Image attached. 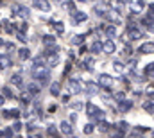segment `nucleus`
I'll list each match as a JSON object with an SVG mask.
<instances>
[{
    "label": "nucleus",
    "instance_id": "f257e3e1",
    "mask_svg": "<svg viewBox=\"0 0 154 138\" xmlns=\"http://www.w3.org/2000/svg\"><path fill=\"white\" fill-rule=\"evenodd\" d=\"M48 75H50V67L47 65V61L43 58H36L32 63V79L39 81V84H47Z\"/></svg>",
    "mask_w": 154,
    "mask_h": 138
},
{
    "label": "nucleus",
    "instance_id": "f03ea898",
    "mask_svg": "<svg viewBox=\"0 0 154 138\" xmlns=\"http://www.w3.org/2000/svg\"><path fill=\"white\" fill-rule=\"evenodd\" d=\"M86 111H88L90 118H93V120H97V122H100V120H104V118H106V111L99 109L95 104H88V106H86Z\"/></svg>",
    "mask_w": 154,
    "mask_h": 138
},
{
    "label": "nucleus",
    "instance_id": "7ed1b4c3",
    "mask_svg": "<svg viewBox=\"0 0 154 138\" xmlns=\"http://www.w3.org/2000/svg\"><path fill=\"white\" fill-rule=\"evenodd\" d=\"M104 18H108L111 24H120V20H122V16H120V9H116V7H109Z\"/></svg>",
    "mask_w": 154,
    "mask_h": 138
},
{
    "label": "nucleus",
    "instance_id": "20e7f679",
    "mask_svg": "<svg viewBox=\"0 0 154 138\" xmlns=\"http://www.w3.org/2000/svg\"><path fill=\"white\" fill-rule=\"evenodd\" d=\"M127 4H129L133 14H138V13H142L145 9V2L143 0H127Z\"/></svg>",
    "mask_w": 154,
    "mask_h": 138
},
{
    "label": "nucleus",
    "instance_id": "39448f33",
    "mask_svg": "<svg viewBox=\"0 0 154 138\" xmlns=\"http://www.w3.org/2000/svg\"><path fill=\"white\" fill-rule=\"evenodd\" d=\"M127 33H129V36H131V39H140V38H143L142 29H140L138 25H133V24L127 25Z\"/></svg>",
    "mask_w": 154,
    "mask_h": 138
},
{
    "label": "nucleus",
    "instance_id": "423d86ee",
    "mask_svg": "<svg viewBox=\"0 0 154 138\" xmlns=\"http://www.w3.org/2000/svg\"><path fill=\"white\" fill-rule=\"evenodd\" d=\"M45 56H47V65H48L50 68H54V67L59 65V56H57V52H50V54H45Z\"/></svg>",
    "mask_w": 154,
    "mask_h": 138
},
{
    "label": "nucleus",
    "instance_id": "0eeeda50",
    "mask_svg": "<svg viewBox=\"0 0 154 138\" xmlns=\"http://www.w3.org/2000/svg\"><path fill=\"white\" fill-rule=\"evenodd\" d=\"M111 84H113V79H111V75H108V74H102V75L99 77V86H102V88H111Z\"/></svg>",
    "mask_w": 154,
    "mask_h": 138
},
{
    "label": "nucleus",
    "instance_id": "6e6552de",
    "mask_svg": "<svg viewBox=\"0 0 154 138\" xmlns=\"http://www.w3.org/2000/svg\"><path fill=\"white\" fill-rule=\"evenodd\" d=\"M68 88H70V93H81L82 92V84L77 79H70L68 81Z\"/></svg>",
    "mask_w": 154,
    "mask_h": 138
},
{
    "label": "nucleus",
    "instance_id": "1a4fd4ad",
    "mask_svg": "<svg viewBox=\"0 0 154 138\" xmlns=\"http://www.w3.org/2000/svg\"><path fill=\"white\" fill-rule=\"evenodd\" d=\"M13 13L22 16V18H29V9L23 7V5H13Z\"/></svg>",
    "mask_w": 154,
    "mask_h": 138
},
{
    "label": "nucleus",
    "instance_id": "9d476101",
    "mask_svg": "<svg viewBox=\"0 0 154 138\" xmlns=\"http://www.w3.org/2000/svg\"><path fill=\"white\" fill-rule=\"evenodd\" d=\"M131 108H133V101H118V111L120 113H127V111H131Z\"/></svg>",
    "mask_w": 154,
    "mask_h": 138
},
{
    "label": "nucleus",
    "instance_id": "9b49d317",
    "mask_svg": "<svg viewBox=\"0 0 154 138\" xmlns=\"http://www.w3.org/2000/svg\"><path fill=\"white\" fill-rule=\"evenodd\" d=\"M72 18H74V22L75 24H82V22H86V13H82V11H72Z\"/></svg>",
    "mask_w": 154,
    "mask_h": 138
},
{
    "label": "nucleus",
    "instance_id": "f8f14e48",
    "mask_svg": "<svg viewBox=\"0 0 154 138\" xmlns=\"http://www.w3.org/2000/svg\"><path fill=\"white\" fill-rule=\"evenodd\" d=\"M32 4H34V7H38L41 11H50V2L48 0H34Z\"/></svg>",
    "mask_w": 154,
    "mask_h": 138
},
{
    "label": "nucleus",
    "instance_id": "ddd939ff",
    "mask_svg": "<svg viewBox=\"0 0 154 138\" xmlns=\"http://www.w3.org/2000/svg\"><path fill=\"white\" fill-rule=\"evenodd\" d=\"M29 56H31V50H29L27 47H20V49H18V58H20V61H27Z\"/></svg>",
    "mask_w": 154,
    "mask_h": 138
},
{
    "label": "nucleus",
    "instance_id": "4468645a",
    "mask_svg": "<svg viewBox=\"0 0 154 138\" xmlns=\"http://www.w3.org/2000/svg\"><path fill=\"white\" fill-rule=\"evenodd\" d=\"M115 50H116L115 41H113V39H106V41H104V52H106V54H113Z\"/></svg>",
    "mask_w": 154,
    "mask_h": 138
},
{
    "label": "nucleus",
    "instance_id": "2eb2a0df",
    "mask_svg": "<svg viewBox=\"0 0 154 138\" xmlns=\"http://www.w3.org/2000/svg\"><path fill=\"white\" fill-rule=\"evenodd\" d=\"M20 101H22L23 104H31V102H32V93H31L29 90L22 92V93H20Z\"/></svg>",
    "mask_w": 154,
    "mask_h": 138
},
{
    "label": "nucleus",
    "instance_id": "dca6fc26",
    "mask_svg": "<svg viewBox=\"0 0 154 138\" xmlns=\"http://www.w3.org/2000/svg\"><path fill=\"white\" fill-rule=\"evenodd\" d=\"M138 50H140V54H152L154 52V43H143Z\"/></svg>",
    "mask_w": 154,
    "mask_h": 138
},
{
    "label": "nucleus",
    "instance_id": "f3484780",
    "mask_svg": "<svg viewBox=\"0 0 154 138\" xmlns=\"http://www.w3.org/2000/svg\"><path fill=\"white\" fill-rule=\"evenodd\" d=\"M11 83H13L14 86H18V88H20V86L23 84V79H22V74H20V72H16V74H13V75H11Z\"/></svg>",
    "mask_w": 154,
    "mask_h": 138
},
{
    "label": "nucleus",
    "instance_id": "a211bd4d",
    "mask_svg": "<svg viewBox=\"0 0 154 138\" xmlns=\"http://www.w3.org/2000/svg\"><path fill=\"white\" fill-rule=\"evenodd\" d=\"M27 90H29L32 95H38L39 92H41V84H39V83H29V84H27Z\"/></svg>",
    "mask_w": 154,
    "mask_h": 138
},
{
    "label": "nucleus",
    "instance_id": "6ab92c4d",
    "mask_svg": "<svg viewBox=\"0 0 154 138\" xmlns=\"http://www.w3.org/2000/svg\"><path fill=\"white\" fill-rule=\"evenodd\" d=\"M61 133L70 136L72 135V122H61Z\"/></svg>",
    "mask_w": 154,
    "mask_h": 138
},
{
    "label": "nucleus",
    "instance_id": "aec40b11",
    "mask_svg": "<svg viewBox=\"0 0 154 138\" xmlns=\"http://www.w3.org/2000/svg\"><path fill=\"white\" fill-rule=\"evenodd\" d=\"M90 50L93 52V54H99V52H104V43H100V41H95L91 47H90Z\"/></svg>",
    "mask_w": 154,
    "mask_h": 138
},
{
    "label": "nucleus",
    "instance_id": "412c9836",
    "mask_svg": "<svg viewBox=\"0 0 154 138\" xmlns=\"http://www.w3.org/2000/svg\"><path fill=\"white\" fill-rule=\"evenodd\" d=\"M5 118H9V117H13V118H20V111L18 109H4V113H2Z\"/></svg>",
    "mask_w": 154,
    "mask_h": 138
},
{
    "label": "nucleus",
    "instance_id": "4be33fe9",
    "mask_svg": "<svg viewBox=\"0 0 154 138\" xmlns=\"http://www.w3.org/2000/svg\"><path fill=\"white\" fill-rule=\"evenodd\" d=\"M104 31H106V34H108V38H109V39H113V38L116 36L115 25H106V27H104Z\"/></svg>",
    "mask_w": 154,
    "mask_h": 138
},
{
    "label": "nucleus",
    "instance_id": "5701e85b",
    "mask_svg": "<svg viewBox=\"0 0 154 138\" xmlns=\"http://www.w3.org/2000/svg\"><path fill=\"white\" fill-rule=\"evenodd\" d=\"M0 93H2L5 99H14V93L11 92V88H9V86H4V88L0 90Z\"/></svg>",
    "mask_w": 154,
    "mask_h": 138
},
{
    "label": "nucleus",
    "instance_id": "b1692460",
    "mask_svg": "<svg viewBox=\"0 0 154 138\" xmlns=\"http://www.w3.org/2000/svg\"><path fill=\"white\" fill-rule=\"evenodd\" d=\"M52 27H54V31H56L57 34H63V33H65V25H63L61 22H52Z\"/></svg>",
    "mask_w": 154,
    "mask_h": 138
},
{
    "label": "nucleus",
    "instance_id": "393cba45",
    "mask_svg": "<svg viewBox=\"0 0 154 138\" xmlns=\"http://www.w3.org/2000/svg\"><path fill=\"white\" fill-rule=\"evenodd\" d=\"M59 90H61V84H59V83H52V84H50V93H52L54 97L59 95Z\"/></svg>",
    "mask_w": 154,
    "mask_h": 138
},
{
    "label": "nucleus",
    "instance_id": "a878e982",
    "mask_svg": "<svg viewBox=\"0 0 154 138\" xmlns=\"http://www.w3.org/2000/svg\"><path fill=\"white\" fill-rule=\"evenodd\" d=\"M143 109L149 111V113H154V101L152 99H147V101L143 102Z\"/></svg>",
    "mask_w": 154,
    "mask_h": 138
},
{
    "label": "nucleus",
    "instance_id": "bb28decb",
    "mask_svg": "<svg viewBox=\"0 0 154 138\" xmlns=\"http://www.w3.org/2000/svg\"><path fill=\"white\" fill-rule=\"evenodd\" d=\"M9 67H11V59L5 58V56L0 58V68H9Z\"/></svg>",
    "mask_w": 154,
    "mask_h": 138
},
{
    "label": "nucleus",
    "instance_id": "cd10ccee",
    "mask_svg": "<svg viewBox=\"0 0 154 138\" xmlns=\"http://www.w3.org/2000/svg\"><path fill=\"white\" fill-rule=\"evenodd\" d=\"M97 92H99V84H95V83H90V84H88V93H90V95H95Z\"/></svg>",
    "mask_w": 154,
    "mask_h": 138
},
{
    "label": "nucleus",
    "instance_id": "c85d7f7f",
    "mask_svg": "<svg viewBox=\"0 0 154 138\" xmlns=\"http://www.w3.org/2000/svg\"><path fill=\"white\" fill-rule=\"evenodd\" d=\"M47 131H48V135H50L52 138H59V135H57V129H56V126H52V124H50V126L47 127Z\"/></svg>",
    "mask_w": 154,
    "mask_h": 138
},
{
    "label": "nucleus",
    "instance_id": "c756f323",
    "mask_svg": "<svg viewBox=\"0 0 154 138\" xmlns=\"http://www.w3.org/2000/svg\"><path fill=\"white\" fill-rule=\"evenodd\" d=\"M145 75H147V77H154V63H151V65L145 67Z\"/></svg>",
    "mask_w": 154,
    "mask_h": 138
},
{
    "label": "nucleus",
    "instance_id": "7c9ffc66",
    "mask_svg": "<svg viewBox=\"0 0 154 138\" xmlns=\"http://www.w3.org/2000/svg\"><path fill=\"white\" fill-rule=\"evenodd\" d=\"M99 129H100L102 133H106V131L109 129V124H108V122H104V120H100V122H99Z\"/></svg>",
    "mask_w": 154,
    "mask_h": 138
},
{
    "label": "nucleus",
    "instance_id": "2f4dec72",
    "mask_svg": "<svg viewBox=\"0 0 154 138\" xmlns=\"http://www.w3.org/2000/svg\"><path fill=\"white\" fill-rule=\"evenodd\" d=\"M54 41H56V38H54V36H43V43H45V45H48V43H50V45H54Z\"/></svg>",
    "mask_w": 154,
    "mask_h": 138
},
{
    "label": "nucleus",
    "instance_id": "473e14b6",
    "mask_svg": "<svg viewBox=\"0 0 154 138\" xmlns=\"http://www.w3.org/2000/svg\"><path fill=\"white\" fill-rule=\"evenodd\" d=\"M108 2H109L113 7H116V9H120V7L124 5V0H108Z\"/></svg>",
    "mask_w": 154,
    "mask_h": 138
},
{
    "label": "nucleus",
    "instance_id": "72a5a7b5",
    "mask_svg": "<svg viewBox=\"0 0 154 138\" xmlns=\"http://www.w3.org/2000/svg\"><path fill=\"white\" fill-rule=\"evenodd\" d=\"M70 106H72L74 109H77V111H81V109L84 108V102H81V101H75V102H72Z\"/></svg>",
    "mask_w": 154,
    "mask_h": 138
},
{
    "label": "nucleus",
    "instance_id": "f704fd0d",
    "mask_svg": "<svg viewBox=\"0 0 154 138\" xmlns=\"http://www.w3.org/2000/svg\"><path fill=\"white\" fill-rule=\"evenodd\" d=\"M84 68H86V70H91V68H93V59H91V58L84 59Z\"/></svg>",
    "mask_w": 154,
    "mask_h": 138
},
{
    "label": "nucleus",
    "instance_id": "c9c22d12",
    "mask_svg": "<svg viewBox=\"0 0 154 138\" xmlns=\"http://www.w3.org/2000/svg\"><path fill=\"white\" fill-rule=\"evenodd\" d=\"M13 133H14V129H13V127H7V129L4 131V136H5V138H13V136H14Z\"/></svg>",
    "mask_w": 154,
    "mask_h": 138
},
{
    "label": "nucleus",
    "instance_id": "e433bc0d",
    "mask_svg": "<svg viewBox=\"0 0 154 138\" xmlns=\"http://www.w3.org/2000/svg\"><path fill=\"white\" fill-rule=\"evenodd\" d=\"M4 27H5V31H7L9 34H13V33H14V27H13L9 22H4Z\"/></svg>",
    "mask_w": 154,
    "mask_h": 138
},
{
    "label": "nucleus",
    "instance_id": "4c0bfd02",
    "mask_svg": "<svg viewBox=\"0 0 154 138\" xmlns=\"http://www.w3.org/2000/svg\"><path fill=\"white\" fill-rule=\"evenodd\" d=\"M93 129H95V127H93V124H86V126H84V133H88V135H91V133H93Z\"/></svg>",
    "mask_w": 154,
    "mask_h": 138
},
{
    "label": "nucleus",
    "instance_id": "58836bf2",
    "mask_svg": "<svg viewBox=\"0 0 154 138\" xmlns=\"http://www.w3.org/2000/svg\"><path fill=\"white\" fill-rule=\"evenodd\" d=\"M82 41H84V34H81V36H75V38L72 39V43H74V45H77V43H82Z\"/></svg>",
    "mask_w": 154,
    "mask_h": 138
},
{
    "label": "nucleus",
    "instance_id": "ea45409f",
    "mask_svg": "<svg viewBox=\"0 0 154 138\" xmlns=\"http://www.w3.org/2000/svg\"><path fill=\"white\" fill-rule=\"evenodd\" d=\"M65 7H66L68 11H74V2H65Z\"/></svg>",
    "mask_w": 154,
    "mask_h": 138
},
{
    "label": "nucleus",
    "instance_id": "a19ab883",
    "mask_svg": "<svg viewBox=\"0 0 154 138\" xmlns=\"http://www.w3.org/2000/svg\"><path fill=\"white\" fill-rule=\"evenodd\" d=\"M115 99H118V101H124V92H116V93H115Z\"/></svg>",
    "mask_w": 154,
    "mask_h": 138
},
{
    "label": "nucleus",
    "instance_id": "79ce46f5",
    "mask_svg": "<svg viewBox=\"0 0 154 138\" xmlns=\"http://www.w3.org/2000/svg\"><path fill=\"white\" fill-rule=\"evenodd\" d=\"M13 129H14V131H20V129H22V124H20V122H16V124L13 126Z\"/></svg>",
    "mask_w": 154,
    "mask_h": 138
},
{
    "label": "nucleus",
    "instance_id": "37998d69",
    "mask_svg": "<svg viewBox=\"0 0 154 138\" xmlns=\"http://www.w3.org/2000/svg\"><path fill=\"white\" fill-rule=\"evenodd\" d=\"M77 120V113H72V115H70V122H75Z\"/></svg>",
    "mask_w": 154,
    "mask_h": 138
},
{
    "label": "nucleus",
    "instance_id": "c03bdc74",
    "mask_svg": "<svg viewBox=\"0 0 154 138\" xmlns=\"http://www.w3.org/2000/svg\"><path fill=\"white\" fill-rule=\"evenodd\" d=\"M124 68V65L122 63H115V70H122Z\"/></svg>",
    "mask_w": 154,
    "mask_h": 138
},
{
    "label": "nucleus",
    "instance_id": "a18cd8bd",
    "mask_svg": "<svg viewBox=\"0 0 154 138\" xmlns=\"http://www.w3.org/2000/svg\"><path fill=\"white\" fill-rule=\"evenodd\" d=\"M149 11L154 14V4H149Z\"/></svg>",
    "mask_w": 154,
    "mask_h": 138
},
{
    "label": "nucleus",
    "instance_id": "49530a36",
    "mask_svg": "<svg viewBox=\"0 0 154 138\" xmlns=\"http://www.w3.org/2000/svg\"><path fill=\"white\" fill-rule=\"evenodd\" d=\"M147 95H149V99H152V101H154V92H149Z\"/></svg>",
    "mask_w": 154,
    "mask_h": 138
},
{
    "label": "nucleus",
    "instance_id": "de8ad7c7",
    "mask_svg": "<svg viewBox=\"0 0 154 138\" xmlns=\"http://www.w3.org/2000/svg\"><path fill=\"white\" fill-rule=\"evenodd\" d=\"M4 45H5V41H4V39L0 38V47H4Z\"/></svg>",
    "mask_w": 154,
    "mask_h": 138
},
{
    "label": "nucleus",
    "instance_id": "09e8293b",
    "mask_svg": "<svg viewBox=\"0 0 154 138\" xmlns=\"http://www.w3.org/2000/svg\"><path fill=\"white\" fill-rule=\"evenodd\" d=\"M2 136H4V131H0V138H2Z\"/></svg>",
    "mask_w": 154,
    "mask_h": 138
},
{
    "label": "nucleus",
    "instance_id": "8fccbe9b",
    "mask_svg": "<svg viewBox=\"0 0 154 138\" xmlns=\"http://www.w3.org/2000/svg\"><path fill=\"white\" fill-rule=\"evenodd\" d=\"M2 4H4V0H0V5H2Z\"/></svg>",
    "mask_w": 154,
    "mask_h": 138
},
{
    "label": "nucleus",
    "instance_id": "3c124183",
    "mask_svg": "<svg viewBox=\"0 0 154 138\" xmlns=\"http://www.w3.org/2000/svg\"><path fill=\"white\" fill-rule=\"evenodd\" d=\"M68 138H75V136H72V135H70V136H68Z\"/></svg>",
    "mask_w": 154,
    "mask_h": 138
},
{
    "label": "nucleus",
    "instance_id": "603ef678",
    "mask_svg": "<svg viewBox=\"0 0 154 138\" xmlns=\"http://www.w3.org/2000/svg\"><path fill=\"white\" fill-rule=\"evenodd\" d=\"M79 2H86V0H79Z\"/></svg>",
    "mask_w": 154,
    "mask_h": 138
}]
</instances>
